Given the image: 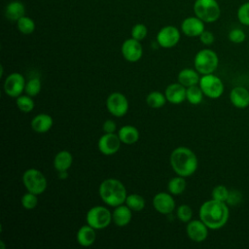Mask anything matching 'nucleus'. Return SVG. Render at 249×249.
Listing matches in <instances>:
<instances>
[{
  "label": "nucleus",
  "instance_id": "f257e3e1",
  "mask_svg": "<svg viewBox=\"0 0 249 249\" xmlns=\"http://www.w3.org/2000/svg\"><path fill=\"white\" fill-rule=\"evenodd\" d=\"M229 208L223 201L210 199L203 202L199 208L200 220L211 230L221 229L229 219Z\"/></svg>",
  "mask_w": 249,
  "mask_h": 249
},
{
  "label": "nucleus",
  "instance_id": "f03ea898",
  "mask_svg": "<svg viewBox=\"0 0 249 249\" xmlns=\"http://www.w3.org/2000/svg\"><path fill=\"white\" fill-rule=\"evenodd\" d=\"M170 165L173 171L183 177L193 175L197 168V158L189 148L181 146L175 148L170 155Z\"/></svg>",
  "mask_w": 249,
  "mask_h": 249
},
{
  "label": "nucleus",
  "instance_id": "7ed1b4c3",
  "mask_svg": "<svg viewBox=\"0 0 249 249\" xmlns=\"http://www.w3.org/2000/svg\"><path fill=\"white\" fill-rule=\"evenodd\" d=\"M98 194L102 201L112 207L124 204L127 196L124 185L115 178L103 180L99 185Z\"/></svg>",
  "mask_w": 249,
  "mask_h": 249
},
{
  "label": "nucleus",
  "instance_id": "20e7f679",
  "mask_svg": "<svg viewBox=\"0 0 249 249\" xmlns=\"http://www.w3.org/2000/svg\"><path fill=\"white\" fill-rule=\"evenodd\" d=\"M196 70L202 75L213 73L219 63L217 53L210 49L200 50L195 56L194 59Z\"/></svg>",
  "mask_w": 249,
  "mask_h": 249
},
{
  "label": "nucleus",
  "instance_id": "39448f33",
  "mask_svg": "<svg viewBox=\"0 0 249 249\" xmlns=\"http://www.w3.org/2000/svg\"><path fill=\"white\" fill-rule=\"evenodd\" d=\"M194 12L204 22H214L221 15V9L216 0H196Z\"/></svg>",
  "mask_w": 249,
  "mask_h": 249
},
{
  "label": "nucleus",
  "instance_id": "423d86ee",
  "mask_svg": "<svg viewBox=\"0 0 249 249\" xmlns=\"http://www.w3.org/2000/svg\"><path fill=\"white\" fill-rule=\"evenodd\" d=\"M22 183L27 192L35 195L43 194L47 189V179L37 168H28L23 172Z\"/></svg>",
  "mask_w": 249,
  "mask_h": 249
},
{
  "label": "nucleus",
  "instance_id": "0eeeda50",
  "mask_svg": "<svg viewBox=\"0 0 249 249\" xmlns=\"http://www.w3.org/2000/svg\"><path fill=\"white\" fill-rule=\"evenodd\" d=\"M87 224L95 230H103L107 228L112 220V213L110 210L101 205H96L89 209L86 216Z\"/></svg>",
  "mask_w": 249,
  "mask_h": 249
},
{
  "label": "nucleus",
  "instance_id": "6e6552de",
  "mask_svg": "<svg viewBox=\"0 0 249 249\" xmlns=\"http://www.w3.org/2000/svg\"><path fill=\"white\" fill-rule=\"evenodd\" d=\"M198 84L203 94L209 98H218L224 92V85L221 79L215 76L213 73L203 75Z\"/></svg>",
  "mask_w": 249,
  "mask_h": 249
},
{
  "label": "nucleus",
  "instance_id": "1a4fd4ad",
  "mask_svg": "<svg viewBox=\"0 0 249 249\" xmlns=\"http://www.w3.org/2000/svg\"><path fill=\"white\" fill-rule=\"evenodd\" d=\"M128 100L124 94L115 91L109 94L106 99V108L108 112L115 117H123L128 111Z\"/></svg>",
  "mask_w": 249,
  "mask_h": 249
},
{
  "label": "nucleus",
  "instance_id": "9d476101",
  "mask_svg": "<svg viewBox=\"0 0 249 249\" xmlns=\"http://www.w3.org/2000/svg\"><path fill=\"white\" fill-rule=\"evenodd\" d=\"M25 84V80L20 73H12L4 81V91L11 97H18L22 94Z\"/></svg>",
  "mask_w": 249,
  "mask_h": 249
},
{
  "label": "nucleus",
  "instance_id": "9b49d317",
  "mask_svg": "<svg viewBox=\"0 0 249 249\" xmlns=\"http://www.w3.org/2000/svg\"><path fill=\"white\" fill-rule=\"evenodd\" d=\"M180 40V32L177 27L173 25H166L160 28L157 35L158 44L164 48L169 49L178 44Z\"/></svg>",
  "mask_w": 249,
  "mask_h": 249
},
{
  "label": "nucleus",
  "instance_id": "f8f14e48",
  "mask_svg": "<svg viewBox=\"0 0 249 249\" xmlns=\"http://www.w3.org/2000/svg\"><path fill=\"white\" fill-rule=\"evenodd\" d=\"M121 140L118 133H104L97 142L99 152L105 156L116 154L121 147Z\"/></svg>",
  "mask_w": 249,
  "mask_h": 249
},
{
  "label": "nucleus",
  "instance_id": "ddd939ff",
  "mask_svg": "<svg viewBox=\"0 0 249 249\" xmlns=\"http://www.w3.org/2000/svg\"><path fill=\"white\" fill-rule=\"evenodd\" d=\"M121 52L124 58L129 62L138 61L143 54V49L140 44V41L135 40L132 37L126 39L123 43Z\"/></svg>",
  "mask_w": 249,
  "mask_h": 249
},
{
  "label": "nucleus",
  "instance_id": "4468645a",
  "mask_svg": "<svg viewBox=\"0 0 249 249\" xmlns=\"http://www.w3.org/2000/svg\"><path fill=\"white\" fill-rule=\"evenodd\" d=\"M152 203L156 211L163 215L170 214L175 209V200L170 193H158L153 197Z\"/></svg>",
  "mask_w": 249,
  "mask_h": 249
},
{
  "label": "nucleus",
  "instance_id": "2eb2a0df",
  "mask_svg": "<svg viewBox=\"0 0 249 249\" xmlns=\"http://www.w3.org/2000/svg\"><path fill=\"white\" fill-rule=\"evenodd\" d=\"M186 231L193 241L202 242L208 235V227L201 220H191L188 222Z\"/></svg>",
  "mask_w": 249,
  "mask_h": 249
},
{
  "label": "nucleus",
  "instance_id": "dca6fc26",
  "mask_svg": "<svg viewBox=\"0 0 249 249\" xmlns=\"http://www.w3.org/2000/svg\"><path fill=\"white\" fill-rule=\"evenodd\" d=\"M181 30L186 36L199 37V35L204 31V21L196 16L186 18L182 21Z\"/></svg>",
  "mask_w": 249,
  "mask_h": 249
},
{
  "label": "nucleus",
  "instance_id": "f3484780",
  "mask_svg": "<svg viewBox=\"0 0 249 249\" xmlns=\"http://www.w3.org/2000/svg\"><path fill=\"white\" fill-rule=\"evenodd\" d=\"M187 88L178 83L170 84L166 87L164 94L166 100L172 104H180L186 99Z\"/></svg>",
  "mask_w": 249,
  "mask_h": 249
},
{
  "label": "nucleus",
  "instance_id": "a211bd4d",
  "mask_svg": "<svg viewBox=\"0 0 249 249\" xmlns=\"http://www.w3.org/2000/svg\"><path fill=\"white\" fill-rule=\"evenodd\" d=\"M132 218V210L126 204L116 206L112 212V220L114 224L120 228L127 226Z\"/></svg>",
  "mask_w": 249,
  "mask_h": 249
},
{
  "label": "nucleus",
  "instance_id": "6ab92c4d",
  "mask_svg": "<svg viewBox=\"0 0 249 249\" xmlns=\"http://www.w3.org/2000/svg\"><path fill=\"white\" fill-rule=\"evenodd\" d=\"M53 124V118L49 114L41 113L36 115L31 120V128L37 133H46L48 132Z\"/></svg>",
  "mask_w": 249,
  "mask_h": 249
},
{
  "label": "nucleus",
  "instance_id": "aec40b11",
  "mask_svg": "<svg viewBox=\"0 0 249 249\" xmlns=\"http://www.w3.org/2000/svg\"><path fill=\"white\" fill-rule=\"evenodd\" d=\"M230 100L236 108H246L249 105V91L243 87H235L230 93Z\"/></svg>",
  "mask_w": 249,
  "mask_h": 249
},
{
  "label": "nucleus",
  "instance_id": "412c9836",
  "mask_svg": "<svg viewBox=\"0 0 249 249\" xmlns=\"http://www.w3.org/2000/svg\"><path fill=\"white\" fill-rule=\"evenodd\" d=\"M95 237H96L95 229H93L88 224L85 226H82L78 230L76 234V239L78 243L83 247H89L92 245L95 241Z\"/></svg>",
  "mask_w": 249,
  "mask_h": 249
},
{
  "label": "nucleus",
  "instance_id": "4be33fe9",
  "mask_svg": "<svg viewBox=\"0 0 249 249\" xmlns=\"http://www.w3.org/2000/svg\"><path fill=\"white\" fill-rule=\"evenodd\" d=\"M118 135L122 143L126 145H131L136 143L139 140V131L138 129L130 124H126L122 126L118 130Z\"/></svg>",
  "mask_w": 249,
  "mask_h": 249
},
{
  "label": "nucleus",
  "instance_id": "5701e85b",
  "mask_svg": "<svg viewBox=\"0 0 249 249\" xmlns=\"http://www.w3.org/2000/svg\"><path fill=\"white\" fill-rule=\"evenodd\" d=\"M199 80L198 72L192 68H184L178 74V82L186 88L198 84Z\"/></svg>",
  "mask_w": 249,
  "mask_h": 249
},
{
  "label": "nucleus",
  "instance_id": "b1692460",
  "mask_svg": "<svg viewBox=\"0 0 249 249\" xmlns=\"http://www.w3.org/2000/svg\"><path fill=\"white\" fill-rule=\"evenodd\" d=\"M25 8L24 5L18 0L10 2L5 9V16L12 21H18L21 17L24 16Z\"/></svg>",
  "mask_w": 249,
  "mask_h": 249
},
{
  "label": "nucleus",
  "instance_id": "393cba45",
  "mask_svg": "<svg viewBox=\"0 0 249 249\" xmlns=\"http://www.w3.org/2000/svg\"><path fill=\"white\" fill-rule=\"evenodd\" d=\"M73 162V158L70 152L68 151H60L58 152L53 159V167L57 171H65L68 170Z\"/></svg>",
  "mask_w": 249,
  "mask_h": 249
},
{
  "label": "nucleus",
  "instance_id": "a878e982",
  "mask_svg": "<svg viewBox=\"0 0 249 249\" xmlns=\"http://www.w3.org/2000/svg\"><path fill=\"white\" fill-rule=\"evenodd\" d=\"M186 187L187 182L185 180V177L179 175L171 178L167 184L168 193H170L173 196H179L183 194V192L186 190Z\"/></svg>",
  "mask_w": 249,
  "mask_h": 249
},
{
  "label": "nucleus",
  "instance_id": "bb28decb",
  "mask_svg": "<svg viewBox=\"0 0 249 249\" xmlns=\"http://www.w3.org/2000/svg\"><path fill=\"white\" fill-rule=\"evenodd\" d=\"M166 101L167 100L165 94L158 90L151 91L146 97V103L153 109L161 108L166 103Z\"/></svg>",
  "mask_w": 249,
  "mask_h": 249
},
{
  "label": "nucleus",
  "instance_id": "cd10ccee",
  "mask_svg": "<svg viewBox=\"0 0 249 249\" xmlns=\"http://www.w3.org/2000/svg\"><path fill=\"white\" fill-rule=\"evenodd\" d=\"M203 98V92L200 89L199 86H192L187 88V92H186V99L189 101V103L193 105H197L201 103Z\"/></svg>",
  "mask_w": 249,
  "mask_h": 249
},
{
  "label": "nucleus",
  "instance_id": "c85d7f7f",
  "mask_svg": "<svg viewBox=\"0 0 249 249\" xmlns=\"http://www.w3.org/2000/svg\"><path fill=\"white\" fill-rule=\"evenodd\" d=\"M132 211L139 212L144 209L145 207V199L143 196L137 194H131L126 196L125 202H124Z\"/></svg>",
  "mask_w": 249,
  "mask_h": 249
},
{
  "label": "nucleus",
  "instance_id": "c756f323",
  "mask_svg": "<svg viewBox=\"0 0 249 249\" xmlns=\"http://www.w3.org/2000/svg\"><path fill=\"white\" fill-rule=\"evenodd\" d=\"M16 103H17L18 108L23 113L31 112L35 106L32 96H30L28 94H21L18 97H17Z\"/></svg>",
  "mask_w": 249,
  "mask_h": 249
},
{
  "label": "nucleus",
  "instance_id": "7c9ffc66",
  "mask_svg": "<svg viewBox=\"0 0 249 249\" xmlns=\"http://www.w3.org/2000/svg\"><path fill=\"white\" fill-rule=\"evenodd\" d=\"M17 26L18 29L19 30L20 33L25 34V35H29L31 33H33V31L35 30V22L33 21L32 18H30L29 17H21L18 21H17Z\"/></svg>",
  "mask_w": 249,
  "mask_h": 249
},
{
  "label": "nucleus",
  "instance_id": "2f4dec72",
  "mask_svg": "<svg viewBox=\"0 0 249 249\" xmlns=\"http://www.w3.org/2000/svg\"><path fill=\"white\" fill-rule=\"evenodd\" d=\"M20 202H21V205L25 209L31 210V209H34L37 206V204H38V196H37V195H35L33 193L27 192V193H25L21 196Z\"/></svg>",
  "mask_w": 249,
  "mask_h": 249
},
{
  "label": "nucleus",
  "instance_id": "473e14b6",
  "mask_svg": "<svg viewBox=\"0 0 249 249\" xmlns=\"http://www.w3.org/2000/svg\"><path fill=\"white\" fill-rule=\"evenodd\" d=\"M41 90V81L39 78H32L25 84L24 91L30 96H36Z\"/></svg>",
  "mask_w": 249,
  "mask_h": 249
},
{
  "label": "nucleus",
  "instance_id": "72a5a7b5",
  "mask_svg": "<svg viewBox=\"0 0 249 249\" xmlns=\"http://www.w3.org/2000/svg\"><path fill=\"white\" fill-rule=\"evenodd\" d=\"M176 215H177L178 219L181 222L188 223V222H190L192 220L193 210H192V208L189 205L181 204L176 209Z\"/></svg>",
  "mask_w": 249,
  "mask_h": 249
},
{
  "label": "nucleus",
  "instance_id": "f704fd0d",
  "mask_svg": "<svg viewBox=\"0 0 249 249\" xmlns=\"http://www.w3.org/2000/svg\"><path fill=\"white\" fill-rule=\"evenodd\" d=\"M229 195H230L229 190L223 185H218L214 187V189L212 190V198L219 201L226 202L228 200Z\"/></svg>",
  "mask_w": 249,
  "mask_h": 249
},
{
  "label": "nucleus",
  "instance_id": "c9c22d12",
  "mask_svg": "<svg viewBox=\"0 0 249 249\" xmlns=\"http://www.w3.org/2000/svg\"><path fill=\"white\" fill-rule=\"evenodd\" d=\"M236 15L240 23L249 26V1L239 6Z\"/></svg>",
  "mask_w": 249,
  "mask_h": 249
},
{
  "label": "nucleus",
  "instance_id": "e433bc0d",
  "mask_svg": "<svg viewBox=\"0 0 249 249\" xmlns=\"http://www.w3.org/2000/svg\"><path fill=\"white\" fill-rule=\"evenodd\" d=\"M147 33H148L147 26L143 23H137L131 29V37L138 41L145 39V37L147 36Z\"/></svg>",
  "mask_w": 249,
  "mask_h": 249
},
{
  "label": "nucleus",
  "instance_id": "4c0bfd02",
  "mask_svg": "<svg viewBox=\"0 0 249 249\" xmlns=\"http://www.w3.org/2000/svg\"><path fill=\"white\" fill-rule=\"evenodd\" d=\"M246 38L245 32L240 28H233L229 33V40L232 43L239 44L242 43Z\"/></svg>",
  "mask_w": 249,
  "mask_h": 249
},
{
  "label": "nucleus",
  "instance_id": "58836bf2",
  "mask_svg": "<svg viewBox=\"0 0 249 249\" xmlns=\"http://www.w3.org/2000/svg\"><path fill=\"white\" fill-rule=\"evenodd\" d=\"M199 40H200V42H201L203 45L209 46V45L213 44V42H214V40H215V37H214V35H213L212 32L207 31V30H204V31L199 35Z\"/></svg>",
  "mask_w": 249,
  "mask_h": 249
},
{
  "label": "nucleus",
  "instance_id": "ea45409f",
  "mask_svg": "<svg viewBox=\"0 0 249 249\" xmlns=\"http://www.w3.org/2000/svg\"><path fill=\"white\" fill-rule=\"evenodd\" d=\"M102 129L105 133H115L117 130L116 123L113 120H106L103 124Z\"/></svg>",
  "mask_w": 249,
  "mask_h": 249
},
{
  "label": "nucleus",
  "instance_id": "a19ab883",
  "mask_svg": "<svg viewBox=\"0 0 249 249\" xmlns=\"http://www.w3.org/2000/svg\"><path fill=\"white\" fill-rule=\"evenodd\" d=\"M58 177H59V179H62V180L66 179L68 177L67 170H65V171H58Z\"/></svg>",
  "mask_w": 249,
  "mask_h": 249
}]
</instances>
